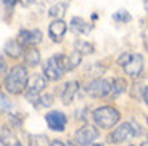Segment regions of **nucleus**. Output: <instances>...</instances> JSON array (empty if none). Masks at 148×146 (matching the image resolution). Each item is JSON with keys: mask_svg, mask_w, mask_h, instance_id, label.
I'll return each mask as SVG.
<instances>
[{"mask_svg": "<svg viewBox=\"0 0 148 146\" xmlns=\"http://www.w3.org/2000/svg\"><path fill=\"white\" fill-rule=\"evenodd\" d=\"M5 88L7 91L13 93V95H19L24 90H27V82H29V74L27 69L21 64H16L15 68H11V71L5 77Z\"/></svg>", "mask_w": 148, "mask_h": 146, "instance_id": "1", "label": "nucleus"}, {"mask_svg": "<svg viewBox=\"0 0 148 146\" xmlns=\"http://www.w3.org/2000/svg\"><path fill=\"white\" fill-rule=\"evenodd\" d=\"M68 69V56L66 55H53L52 58H48L44 64V76L47 77V81L56 82L64 76Z\"/></svg>", "mask_w": 148, "mask_h": 146, "instance_id": "2", "label": "nucleus"}, {"mask_svg": "<svg viewBox=\"0 0 148 146\" xmlns=\"http://www.w3.org/2000/svg\"><path fill=\"white\" fill-rule=\"evenodd\" d=\"M92 117H93V122H95L98 127L111 128L119 122L121 114H119V111L116 109V108H113V106H101V108H97V109L93 111Z\"/></svg>", "mask_w": 148, "mask_h": 146, "instance_id": "3", "label": "nucleus"}, {"mask_svg": "<svg viewBox=\"0 0 148 146\" xmlns=\"http://www.w3.org/2000/svg\"><path fill=\"white\" fill-rule=\"evenodd\" d=\"M87 93L93 98H105L110 93H113V82L106 79H95L87 85Z\"/></svg>", "mask_w": 148, "mask_h": 146, "instance_id": "4", "label": "nucleus"}, {"mask_svg": "<svg viewBox=\"0 0 148 146\" xmlns=\"http://www.w3.org/2000/svg\"><path fill=\"white\" fill-rule=\"evenodd\" d=\"M134 136H137V135H135V130L132 127V122H124V124H121L119 127H116L114 130L111 132L108 140L111 143H124V141H129Z\"/></svg>", "mask_w": 148, "mask_h": 146, "instance_id": "5", "label": "nucleus"}, {"mask_svg": "<svg viewBox=\"0 0 148 146\" xmlns=\"http://www.w3.org/2000/svg\"><path fill=\"white\" fill-rule=\"evenodd\" d=\"M97 138H98V130L93 125H84L74 133V140L79 146H90Z\"/></svg>", "mask_w": 148, "mask_h": 146, "instance_id": "6", "label": "nucleus"}, {"mask_svg": "<svg viewBox=\"0 0 148 146\" xmlns=\"http://www.w3.org/2000/svg\"><path fill=\"white\" fill-rule=\"evenodd\" d=\"M18 42L24 48L36 47V45H39L42 42V32L39 29H31V31L23 29V31H19V34H18Z\"/></svg>", "mask_w": 148, "mask_h": 146, "instance_id": "7", "label": "nucleus"}, {"mask_svg": "<svg viewBox=\"0 0 148 146\" xmlns=\"http://www.w3.org/2000/svg\"><path fill=\"white\" fill-rule=\"evenodd\" d=\"M45 121H47V125L52 128V130L63 132L64 128H66L68 117H66V114H63L61 111H52V113L45 114Z\"/></svg>", "mask_w": 148, "mask_h": 146, "instance_id": "8", "label": "nucleus"}, {"mask_svg": "<svg viewBox=\"0 0 148 146\" xmlns=\"http://www.w3.org/2000/svg\"><path fill=\"white\" fill-rule=\"evenodd\" d=\"M47 87V77L44 74H34L32 81H31L29 87L26 90V98H36L40 96V93L44 91V88Z\"/></svg>", "mask_w": 148, "mask_h": 146, "instance_id": "9", "label": "nucleus"}, {"mask_svg": "<svg viewBox=\"0 0 148 146\" xmlns=\"http://www.w3.org/2000/svg\"><path fill=\"white\" fill-rule=\"evenodd\" d=\"M122 69H124V72H126L127 76L132 77V79L138 77L142 74V69H143V56H142L140 53H134L130 61L127 63Z\"/></svg>", "mask_w": 148, "mask_h": 146, "instance_id": "10", "label": "nucleus"}, {"mask_svg": "<svg viewBox=\"0 0 148 146\" xmlns=\"http://www.w3.org/2000/svg\"><path fill=\"white\" fill-rule=\"evenodd\" d=\"M68 31V24L63 19H53L48 26V35L53 42H61Z\"/></svg>", "mask_w": 148, "mask_h": 146, "instance_id": "11", "label": "nucleus"}, {"mask_svg": "<svg viewBox=\"0 0 148 146\" xmlns=\"http://www.w3.org/2000/svg\"><path fill=\"white\" fill-rule=\"evenodd\" d=\"M77 90H79V82L77 81L66 82L64 87H63V93H61V101H63V104L69 106L71 103H73L76 93H77Z\"/></svg>", "mask_w": 148, "mask_h": 146, "instance_id": "12", "label": "nucleus"}, {"mask_svg": "<svg viewBox=\"0 0 148 146\" xmlns=\"http://www.w3.org/2000/svg\"><path fill=\"white\" fill-rule=\"evenodd\" d=\"M69 27L74 34H77V35H82V34H89L90 31L93 29V24H89L87 21H84L82 18L79 16H74L69 23Z\"/></svg>", "mask_w": 148, "mask_h": 146, "instance_id": "13", "label": "nucleus"}, {"mask_svg": "<svg viewBox=\"0 0 148 146\" xmlns=\"http://www.w3.org/2000/svg\"><path fill=\"white\" fill-rule=\"evenodd\" d=\"M3 50L8 56H11V58H19V56L24 55V47H23L18 40H8L7 44L3 45Z\"/></svg>", "mask_w": 148, "mask_h": 146, "instance_id": "14", "label": "nucleus"}, {"mask_svg": "<svg viewBox=\"0 0 148 146\" xmlns=\"http://www.w3.org/2000/svg\"><path fill=\"white\" fill-rule=\"evenodd\" d=\"M23 58H24V63H26L27 66L36 68V66L40 63V53H39V50H37L36 47H27V48H24Z\"/></svg>", "mask_w": 148, "mask_h": 146, "instance_id": "15", "label": "nucleus"}, {"mask_svg": "<svg viewBox=\"0 0 148 146\" xmlns=\"http://www.w3.org/2000/svg\"><path fill=\"white\" fill-rule=\"evenodd\" d=\"M105 72H106V66L103 63H93V64H90L85 69V76L93 79V81L95 79H100V76H103Z\"/></svg>", "mask_w": 148, "mask_h": 146, "instance_id": "16", "label": "nucleus"}, {"mask_svg": "<svg viewBox=\"0 0 148 146\" xmlns=\"http://www.w3.org/2000/svg\"><path fill=\"white\" fill-rule=\"evenodd\" d=\"M74 50L79 51L82 56H85V55H92L93 50H95V47H93L90 42H87V40H76V44H74Z\"/></svg>", "mask_w": 148, "mask_h": 146, "instance_id": "17", "label": "nucleus"}, {"mask_svg": "<svg viewBox=\"0 0 148 146\" xmlns=\"http://www.w3.org/2000/svg\"><path fill=\"white\" fill-rule=\"evenodd\" d=\"M66 8H68V3H56L50 8L48 15L52 16L53 19H63L64 13H66Z\"/></svg>", "mask_w": 148, "mask_h": 146, "instance_id": "18", "label": "nucleus"}, {"mask_svg": "<svg viewBox=\"0 0 148 146\" xmlns=\"http://www.w3.org/2000/svg\"><path fill=\"white\" fill-rule=\"evenodd\" d=\"M82 63V55L79 53V51H71L69 55H68V69L69 71H73V69H76L79 64Z\"/></svg>", "mask_w": 148, "mask_h": 146, "instance_id": "19", "label": "nucleus"}, {"mask_svg": "<svg viewBox=\"0 0 148 146\" xmlns=\"http://www.w3.org/2000/svg\"><path fill=\"white\" fill-rule=\"evenodd\" d=\"M111 82H113V95L114 96H118V95H121V93L126 91L127 84H126V81H124L122 77H114Z\"/></svg>", "mask_w": 148, "mask_h": 146, "instance_id": "20", "label": "nucleus"}, {"mask_svg": "<svg viewBox=\"0 0 148 146\" xmlns=\"http://www.w3.org/2000/svg\"><path fill=\"white\" fill-rule=\"evenodd\" d=\"M29 146H52L45 135H31L29 136Z\"/></svg>", "mask_w": 148, "mask_h": 146, "instance_id": "21", "label": "nucleus"}, {"mask_svg": "<svg viewBox=\"0 0 148 146\" xmlns=\"http://www.w3.org/2000/svg\"><path fill=\"white\" fill-rule=\"evenodd\" d=\"M113 19L122 24V23H129L130 19H132V16H130L129 11H126V10H118L114 15H113Z\"/></svg>", "mask_w": 148, "mask_h": 146, "instance_id": "22", "label": "nucleus"}, {"mask_svg": "<svg viewBox=\"0 0 148 146\" xmlns=\"http://www.w3.org/2000/svg\"><path fill=\"white\" fill-rule=\"evenodd\" d=\"M39 101H40V104H39V106L48 108V106H52V104H53V95H52V93H45V95H40Z\"/></svg>", "mask_w": 148, "mask_h": 146, "instance_id": "23", "label": "nucleus"}, {"mask_svg": "<svg viewBox=\"0 0 148 146\" xmlns=\"http://www.w3.org/2000/svg\"><path fill=\"white\" fill-rule=\"evenodd\" d=\"M132 55H134V53H129V51H126V53H122V55L118 58V64L124 68V66H126L127 63L130 61V58H132Z\"/></svg>", "mask_w": 148, "mask_h": 146, "instance_id": "24", "label": "nucleus"}, {"mask_svg": "<svg viewBox=\"0 0 148 146\" xmlns=\"http://www.w3.org/2000/svg\"><path fill=\"white\" fill-rule=\"evenodd\" d=\"M0 100H2V113H5V111L10 109V100L5 96V93H2V95H0Z\"/></svg>", "mask_w": 148, "mask_h": 146, "instance_id": "25", "label": "nucleus"}, {"mask_svg": "<svg viewBox=\"0 0 148 146\" xmlns=\"http://www.w3.org/2000/svg\"><path fill=\"white\" fill-rule=\"evenodd\" d=\"M7 64H5V59H3V56H2V58H0V74H2V76H7Z\"/></svg>", "mask_w": 148, "mask_h": 146, "instance_id": "26", "label": "nucleus"}, {"mask_svg": "<svg viewBox=\"0 0 148 146\" xmlns=\"http://www.w3.org/2000/svg\"><path fill=\"white\" fill-rule=\"evenodd\" d=\"M142 100H143L145 104L148 106V87H143V88H142Z\"/></svg>", "mask_w": 148, "mask_h": 146, "instance_id": "27", "label": "nucleus"}, {"mask_svg": "<svg viewBox=\"0 0 148 146\" xmlns=\"http://www.w3.org/2000/svg\"><path fill=\"white\" fill-rule=\"evenodd\" d=\"M16 2H18V0H2V3L5 5V7H15L16 5Z\"/></svg>", "mask_w": 148, "mask_h": 146, "instance_id": "28", "label": "nucleus"}, {"mask_svg": "<svg viewBox=\"0 0 148 146\" xmlns=\"http://www.w3.org/2000/svg\"><path fill=\"white\" fill-rule=\"evenodd\" d=\"M52 146H68V145H64V143L60 141V140H55V141H52Z\"/></svg>", "mask_w": 148, "mask_h": 146, "instance_id": "29", "label": "nucleus"}, {"mask_svg": "<svg viewBox=\"0 0 148 146\" xmlns=\"http://www.w3.org/2000/svg\"><path fill=\"white\" fill-rule=\"evenodd\" d=\"M34 2H36V0H21V3L26 5V7H27V5H31V3H34Z\"/></svg>", "mask_w": 148, "mask_h": 146, "instance_id": "30", "label": "nucleus"}, {"mask_svg": "<svg viewBox=\"0 0 148 146\" xmlns=\"http://www.w3.org/2000/svg\"><path fill=\"white\" fill-rule=\"evenodd\" d=\"M145 47H147V50H148V37H145Z\"/></svg>", "mask_w": 148, "mask_h": 146, "instance_id": "31", "label": "nucleus"}, {"mask_svg": "<svg viewBox=\"0 0 148 146\" xmlns=\"http://www.w3.org/2000/svg\"><path fill=\"white\" fill-rule=\"evenodd\" d=\"M143 3H145V8H147V11H148V0H143Z\"/></svg>", "mask_w": 148, "mask_h": 146, "instance_id": "32", "label": "nucleus"}, {"mask_svg": "<svg viewBox=\"0 0 148 146\" xmlns=\"http://www.w3.org/2000/svg\"><path fill=\"white\" fill-rule=\"evenodd\" d=\"M140 146H148V141H143V143H142Z\"/></svg>", "mask_w": 148, "mask_h": 146, "instance_id": "33", "label": "nucleus"}, {"mask_svg": "<svg viewBox=\"0 0 148 146\" xmlns=\"http://www.w3.org/2000/svg\"><path fill=\"white\" fill-rule=\"evenodd\" d=\"M68 146H76V145H74V143H68Z\"/></svg>", "mask_w": 148, "mask_h": 146, "instance_id": "34", "label": "nucleus"}, {"mask_svg": "<svg viewBox=\"0 0 148 146\" xmlns=\"http://www.w3.org/2000/svg\"><path fill=\"white\" fill-rule=\"evenodd\" d=\"M93 146H103V145H100V143H95V145H93Z\"/></svg>", "mask_w": 148, "mask_h": 146, "instance_id": "35", "label": "nucleus"}, {"mask_svg": "<svg viewBox=\"0 0 148 146\" xmlns=\"http://www.w3.org/2000/svg\"><path fill=\"white\" fill-rule=\"evenodd\" d=\"M15 146H21V143H19V141H16V145Z\"/></svg>", "mask_w": 148, "mask_h": 146, "instance_id": "36", "label": "nucleus"}, {"mask_svg": "<svg viewBox=\"0 0 148 146\" xmlns=\"http://www.w3.org/2000/svg\"><path fill=\"white\" fill-rule=\"evenodd\" d=\"M147 124H148V116H147Z\"/></svg>", "mask_w": 148, "mask_h": 146, "instance_id": "37", "label": "nucleus"}, {"mask_svg": "<svg viewBox=\"0 0 148 146\" xmlns=\"http://www.w3.org/2000/svg\"><path fill=\"white\" fill-rule=\"evenodd\" d=\"M129 146H134V145H129Z\"/></svg>", "mask_w": 148, "mask_h": 146, "instance_id": "38", "label": "nucleus"}, {"mask_svg": "<svg viewBox=\"0 0 148 146\" xmlns=\"http://www.w3.org/2000/svg\"><path fill=\"white\" fill-rule=\"evenodd\" d=\"M147 136H148V135H147Z\"/></svg>", "mask_w": 148, "mask_h": 146, "instance_id": "39", "label": "nucleus"}]
</instances>
